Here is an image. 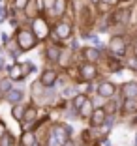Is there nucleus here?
I'll return each instance as SVG.
<instances>
[{
  "label": "nucleus",
  "instance_id": "obj_1",
  "mask_svg": "<svg viewBox=\"0 0 137 146\" xmlns=\"http://www.w3.org/2000/svg\"><path fill=\"white\" fill-rule=\"evenodd\" d=\"M15 41H17L21 52H28L38 45L39 39L36 38V34L30 30V28H21V30H17V34H15Z\"/></svg>",
  "mask_w": 137,
  "mask_h": 146
},
{
  "label": "nucleus",
  "instance_id": "obj_2",
  "mask_svg": "<svg viewBox=\"0 0 137 146\" xmlns=\"http://www.w3.org/2000/svg\"><path fill=\"white\" fill-rule=\"evenodd\" d=\"M53 38H55V41L60 45V41H66V39H70L72 38V34H73V26L70 25L68 21H58L55 25V28H53Z\"/></svg>",
  "mask_w": 137,
  "mask_h": 146
},
{
  "label": "nucleus",
  "instance_id": "obj_3",
  "mask_svg": "<svg viewBox=\"0 0 137 146\" xmlns=\"http://www.w3.org/2000/svg\"><path fill=\"white\" fill-rule=\"evenodd\" d=\"M30 30L36 34V38H38V39H47V36L51 34L49 23L45 21L41 15H39V17H36L34 21H32V25H30Z\"/></svg>",
  "mask_w": 137,
  "mask_h": 146
},
{
  "label": "nucleus",
  "instance_id": "obj_4",
  "mask_svg": "<svg viewBox=\"0 0 137 146\" xmlns=\"http://www.w3.org/2000/svg\"><path fill=\"white\" fill-rule=\"evenodd\" d=\"M126 49H128V45H126L124 36H120V34L111 36V39H109V52H111V54L126 56Z\"/></svg>",
  "mask_w": 137,
  "mask_h": 146
},
{
  "label": "nucleus",
  "instance_id": "obj_5",
  "mask_svg": "<svg viewBox=\"0 0 137 146\" xmlns=\"http://www.w3.org/2000/svg\"><path fill=\"white\" fill-rule=\"evenodd\" d=\"M36 120H38V109H36L34 105H30V107H26L25 118H23V122H21L23 131H34L36 125H38Z\"/></svg>",
  "mask_w": 137,
  "mask_h": 146
},
{
  "label": "nucleus",
  "instance_id": "obj_6",
  "mask_svg": "<svg viewBox=\"0 0 137 146\" xmlns=\"http://www.w3.org/2000/svg\"><path fill=\"white\" fill-rule=\"evenodd\" d=\"M79 75H81L83 82H92L94 79H98V68H96V64L83 62V64L79 66Z\"/></svg>",
  "mask_w": 137,
  "mask_h": 146
},
{
  "label": "nucleus",
  "instance_id": "obj_7",
  "mask_svg": "<svg viewBox=\"0 0 137 146\" xmlns=\"http://www.w3.org/2000/svg\"><path fill=\"white\" fill-rule=\"evenodd\" d=\"M96 94H98V98L102 99H113L116 94V86L113 84V82L109 81H102L98 84V88H96Z\"/></svg>",
  "mask_w": 137,
  "mask_h": 146
},
{
  "label": "nucleus",
  "instance_id": "obj_8",
  "mask_svg": "<svg viewBox=\"0 0 137 146\" xmlns=\"http://www.w3.org/2000/svg\"><path fill=\"white\" fill-rule=\"evenodd\" d=\"M56 81H58V73L55 69H45L41 73V77H39V84L43 88H53L56 84Z\"/></svg>",
  "mask_w": 137,
  "mask_h": 146
},
{
  "label": "nucleus",
  "instance_id": "obj_9",
  "mask_svg": "<svg viewBox=\"0 0 137 146\" xmlns=\"http://www.w3.org/2000/svg\"><path fill=\"white\" fill-rule=\"evenodd\" d=\"M105 118H107L105 109H103V107H96L94 112H92V116L88 118V122H90V125H92V127H103Z\"/></svg>",
  "mask_w": 137,
  "mask_h": 146
},
{
  "label": "nucleus",
  "instance_id": "obj_10",
  "mask_svg": "<svg viewBox=\"0 0 137 146\" xmlns=\"http://www.w3.org/2000/svg\"><path fill=\"white\" fill-rule=\"evenodd\" d=\"M81 54L83 58H85V62H90V64H96V62L102 58V51H100L98 47H83L81 49Z\"/></svg>",
  "mask_w": 137,
  "mask_h": 146
},
{
  "label": "nucleus",
  "instance_id": "obj_11",
  "mask_svg": "<svg viewBox=\"0 0 137 146\" xmlns=\"http://www.w3.org/2000/svg\"><path fill=\"white\" fill-rule=\"evenodd\" d=\"M120 94L124 99H137V81H128L120 86Z\"/></svg>",
  "mask_w": 137,
  "mask_h": 146
},
{
  "label": "nucleus",
  "instance_id": "obj_12",
  "mask_svg": "<svg viewBox=\"0 0 137 146\" xmlns=\"http://www.w3.org/2000/svg\"><path fill=\"white\" fill-rule=\"evenodd\" d=\"M60 54H62V47H60L58 43H51V45L45 47V58L49 62H53V64H56L60 60Z\"/></svg>",
  "mask_w": 137,
  "mask_h": 146
},
{
  "label": "nucleus",
  "instance_id": "obj_13",
  "mask_svg": "<svg viewBox=\"0 0 137 146\" xmlns=\"http://www.w3.org/2000/svg\"><path fill=\"white\" fill-rule=\"evenodd\" d=\"M128 19H130V9L128 8H124V9L118 8V9H115V13L111 15L113 25H126Z\"/></svg>",
  "mask_w": 137,
  "mask_h": 146
},
{
  "label": "nucleus",
  "instance_id": "obj_14",
  "mask_svg": "<svg viewBox=\"0 0 137 146\" xmlns=\"http://www.w3.org/2000/svg\"><path fill=\"white\" fill-rule=\"evenodd\" d=\"M38 135L36 131H23L21 139H19V146H36L38 144Z\"/></svg>",
  "mask_w": 137,
  "mask_h": 146
},
{
  "label": "nucleus",
  "instance_id": "obj_15",
  "mask_svg": "<svg viewBox=\"0 0 137 146\" xmlns=\"http://www.w3.org/2000/svg\"><path fill=\"white\" fill-rule=\"evenodd\" d=\"M8 79H9V81H25V75H23L21 64H11V66H8Z\"/></svg>",
  "mask_w": 137,
  "mask_h": 146
},
{
  "label": "nucleus",
  "instance_id": "obj_16",
  "mask_svg": "<svg viewBox=\"0 0 137 146\" xmlns=\"http://www.w3.org/2000/svg\"><path fill=\"white\" fill-rule=\"evenodd\" d=\"M23 96H25V94H23V90H17V88H11V90H9L8 94L4 96V99L8 101L9 105H11V107H13V105H19V103L23 101Z\"/></svg>",
  "mask_w": 137,
  "mask_h": 146
},
{
  "label": "nucleus",
  "instance_id": "obj_17",
  "mask_svg": "<svg viewBox=\"0 0 137 146\" xmlns=\"http://www.w3.org/2000/svg\"><path fill=\"white\" fill-rule=\"evenodd\" d=\"M25 15H26V19H28V21H34L36 17H39V15H41V11H39L38 2H36V0H30L28 4H26V8H25Z\"/></svg>",
  "mask_w": 137,
  "mask_h": 146
},
{
  "label": "nucleus",
  "instance_id": "obj_18",
  "mask_svg": "<svg viewBox=\"0 0 137 146\" xmlns=\"http://www.w3.org/2000/svg\"><path fill=\"white\" fill-rule=\"evenodd\" d=\"M94 109H96L94 103H92L90 99H86L85 103H83V107L77 111V116L81 118V120H88L90 116H92V112H94Z\"/></svg>",
  "mask_w": 137,
  "mask_h": 146
},
{
  "label": "nucleus",
  "instance_id": "obj_19",
  "mask_svg": "<svg viewBox=\"0 0 137 146\" xmlns=\"http://www.w3.org/2000/svg\"><path fill=\"white\" fill-rule=\"evenodd\" d=\"M66 9H68V0H55V2H53L51 11L55 13L56 17H62L66 13Z\"/></svg>",
  "mask_w": 137,
  "mask_h": 146
},
{
  "label": "nucleus",
  "instance_id": "obj_20",
  "mask_svg": "<svg viewBox=\"0 0 137 146\" xmlns=\"http://www.w3.org/2000/svg\"><path fill=\"white\" fill-rule=\"evenodd\" d=\"M120 109H122L124 114H135L137 112V99H124Z\"/></svg>",
  "mask_w": 137,
  "mask_h": 146
},
{
  "label": "nucleus",
  "instance_id": "obj_21",
  "mask_svg": "<svg viewBox=\"0 0 137 146\" xmlns=\"http://www.w3.org/2000/svg\"><path fill=\"white\" fill-rule=\"evenodd\" d=\"M25 112H26V105H23V103L13 105L11 107V116H13V120H17V122H23Z\"/></svg>",
  "mask_w": 137,
  "mask_h": 146
},
{
  "label": "nucleus",
  "instance_id": "obj_22",
  "mask_svg": "<svg viewBox=\"0 0 137 146\" xmlns=\"http://www.w3.org/2000/svg\"><path fill=\"white\" fill-rule=\"evenodd\" d=\"M118 105H122V103H118L116 99H109L107 103L103 105V109H105V114H107V116H115V112H116V109H118Z\"/></svg>",
  "mask_w": 137,
  "mask_h": 146
},
{
  "label": "nucleus",
  "instance_id": "obj_23",
  "mask_svg": "<svg viewBox=\"0 0 137 146\" xmlns=\"http://www.w3.org/2000/svg\"><path fill=\"white\" fill-rule=\"evenodd\" d=\"M86 99H88V98H86V94H77V96H75V98L72 99V109H73V111H75V112H77L79 109L83 107V103H85Z\"/></svg>",
  "mask_w": 137,
  "mask_h": 146
},
{
  "label": "nucleus",
  "instance_id": "obj_24",
  "mask_svg": "<svg viewBox=\"0 0 137 146\" xmlns=\"http://www.w3.org/2000/svg\"><path fill=\"white\" fill-rule=\"evenodd\" d=\"M30 0H11V11H25Z\"/></svg>",
  "mask_w": 137,
  "mask_h": 146
},
{
  "label": "nucleus",
  "instance_id": "obj_25",
  "mask_svg": "<svg viewBox=\"0 0 137 146\" xmlns=\"http://www.w3.org/2000/svg\"><path fill=\"white\" fill-rule=\"evenodd\" d=\"M21 68H23V75H25V79L28 77L30 73H34V71H36V66L32 64V62H23Z\"/></svg>",
  "mask_w": 137,
  "mask_h": 146
},
{
  "label": "nucleus",
  "instance_id": "obj_26",
  "mask_svg": "<svg viewBox=\"0 0 137 146\" xmlns=\"http://www.w3.org/2000/svg\"><path fill=\"white\" fill-rule=\"evenodd\" d=\"M0 146H15V139H13V135L9 131L0 139Z\"/></svg>",
  "mask_w": 137,
  "mask_h": 146
},
{
  "label": "nucleus",
  "instance_id": "obj_27",
  "mask_svg": "<svg viewBox=\"0 0 137 146\" xmlns=\"http://www.w3.org/2000/svg\"><path fill=\"white\" fill-rule=\"evenodd\" d=\"M66 73H68L73 81H77V77H79V81H81V75H79V68L77 66H68V68H66Z\"/></svg>",
  "mask_w": 137,
  "mask_h": 146
},
{
  "label": "nucleus",
  "instance_id": "obj_28",
  "mask_svg": "<svg viewBox=\"0 0 137 146\" xmlns=\"http://www.w3.org/2000/svg\"><path fill=\"white\" fill-rule=\"evenodd\" d=\"M75 96H77V90H75V88H73V86H66L64 90H62V98H75Z\"/></svg>",
  "mask_w": 137,
  "mask_h": 146
},
{
  "label": "nucleus",
  "instance_id": "obj_29",
  "mask_svg": "<svg viewBox=\"0 0 137 146\" xmlns=\"http://www.w3.org/2000/svg\"><path fill=\"white\" fill-rule=\"evenodd\" d=\"M8 133V127H6V124H4V120H0V139L4 137V135Z\"/></svg>",
  "mask_w": 137,
  "mask_h": 146
},
{
  "label": "nucleus",
  "instance_id": "obj_30",
  "mask_svg": "<svg viewBox=\"0 0 137 146\" xmlns=\"http://www.w3.org/2000/svg\"><path fill=\"white\" fill-rule=\"evenodd\" d=\"M126 64H128L130 69H137V58H132V60H128Z\"/></svg>",
  "mask_w": 137,
  "mask_h": 146
},
{
  "label": "nucleus",
  "instance_id": "obj_31",
  "mask_svg": "<svg viewBox=\"0 0 137 146\" xmlns=\"http://www.w3.org/2000/svg\"><path fill=\"white\" fill-rule=\"evenodd\" d=\"M79 49H81V47H79V41L73 38V39H72V51L75 52V51H79Z\"/></svg>",
  "mask_w": 137,
  "mask_h": 146
},
{
  "label": "nucleus",
  "instance_id": "obj_32",
  "mask_svg": "<svg viewBox=\"0 0 137 146\" xmlns=\"http://www.w3.org/2000/svg\"><path fill=\"white\" fill-rule=\"evenodd\" d=\"M118 0H100V4H107V8H111V6H115Z\"/></svg>",
  "mask_w": 137,
  "mask_h": 146
},
{
  "label": "nucleus",
  "instance_id": "obj_33",
  "mask_svg": "<svg viewBox=\"0 0 137 146\" xmlns=\"http://www.w3.org/2000/svg\"><path fill=\"white\" fill-rule=\"evenodd\" d=\"M62 146H75V141H73V139H70V141H66Z\"/></svg>",
  "mask_w": 137,
  "mask_h": 146
},
{
  "label": "nucleus",
  "instance_id": "obj_34",
  "mask_svg": "<svg viewBox=\"0 0 137 146\" xmlns=\"http://www.w3.org/2000/svg\"><path fill=\"white\" fill-rule=\"evenodd\" d=\"M133 58H137V41L133 43Z\"/></svg>",
  "mask_w": 137,
  "mask_h": 146
},
{
  "label": "nucleus",
  "instance_id": "obj_35",
  "mask_svg": "<svg viewBox=\"0 0 137 146\" xmlns=\"http://www.w3.org/2000/svg\"><path fill=\"white\" fill-rule=\"evenodd\" d=\"M4 69V58H2V54H0V71Z\"/></svg>",
  "mask_w": 137,
  "mask_h": 146
},
{
  "label": "nucleus",
  "instance_id": "obj_36",
  "mask_svg": "<svg viewBox=\"0 0 137 146\" xmlns=\"http://www.w3.org/2000/svg\"><path fill=\"white\" fill-rule=\"evenodd\" d=\"M77 146H92L90 142H81V144H77Z\"/></svg>",
  "mask_w": 137,
  "mask_h": 146
},
{
  "label": "nucleus",
  "instance_id": "obj_37",
  "mask_svg": "<svg viewBox=\"0 0 137 146\" xmlns=\"http://www.w3.org/2000/svg\"><path fill=\"white\" fill-rule=\"evenodd\" d=\"M133 146H137V135H135V141H133Z\"/></svg>",
  "mask_w": 137,
  "mask_h": 146
},
{
  "label": "nucleus",
  "instance_id": "obj_38",
  "mask_svg": "<svg viewBox=\"0 0 137 146\" xmlns=\"http://www.w3.org/2000/svg\"><path fill=\"white\" fill-rule=\"evenodd\" d=\"M92 4H100V0H92Z\"/></svg>",
  "mask_w": 137,
  "mask_h": 146
},
{
  "label": "nucleus",
  "instance_id": "obj_39",
  "mask_svg": "<svg viewBox=\"0 0 137 146\" xmlns=\"http://www.w3.org/2000/svg\"><path fill=\"white\" fill-rule=\"evenodd\" d=\"M133 124H135V125H137V116H135V120H133Z\"/></svg>",
  "mask_w": 137,
  "mask_h": 146
}]
</instances>
